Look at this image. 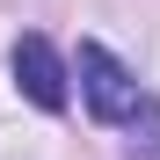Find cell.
<instances>
[{"label":"cell","mask_w":160,"mask_h":160,"mask_svg":"<svg viewBox=\"0 0 160 160\" xmlns=\"http://www.w3.org/2000/svg\"><path fill=\"white\" fill-rule=\"evenodd\" d=\"M80 95H88V109L102 124H131L138 117V80H131V66L117 58L109 44H80Z\"/></svg>","instance_id":"cell-1"},{"label":"cell","mask_w":160,"mask_h":160,"mask_svg":"<svg viewBox=\"0 0 160 160\" xmlns=\"http://www.w3.org/2000/svg\"><path fill=\"white\" fill-rule=\"evenodd\" d=\"M15 88L37 102V109H66V58L51 51V37H22L15 44Z\"/></svg>","instance_id":"cell-2"}]
</instances>
